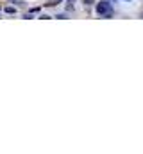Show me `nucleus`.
<instances>
[{
  "label": "nucleus",
  "mask_w": 143,
  "mask_h": 154,
  "mask_svg": "<svg viewBox=\"0 0 143 154\" xmlns=\"http://www.w3.org/2000/svg\"><path fill=\"white\" fill-rule=\"evenodd\" d=\"M107 11H109V4H107V2H100L97 5V13H98V15H106Z\"/></svg>",
  "instance_id": "nucleus-1"
},
{
  "label": "nucleus",
  "mask_w": 143,
  "mask_h": 154,
  "mask_svg": "<svg viewBox=\"0 0 143 154\" xmlns=\"http://www.w3.org/2000/svg\"><path fill=\"white\" fill-rule=\"evenodd\" d=\"M59 2H63V0H50L49 5H56V4H59Z\"/></svg>",
  "instance_id": "nucleus-2"
}]
</instances>
